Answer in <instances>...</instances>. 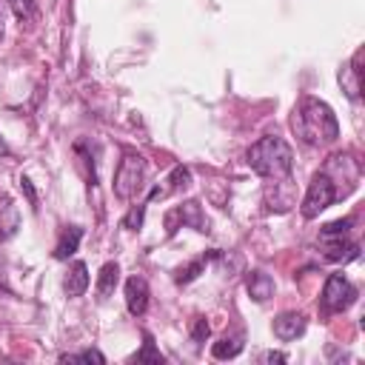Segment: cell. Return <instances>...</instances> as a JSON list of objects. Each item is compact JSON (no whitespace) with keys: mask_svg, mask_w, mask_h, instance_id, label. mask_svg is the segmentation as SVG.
Masks as SVG:
<instances>
[{"mask_svg":"<svg viewBox=\"0 0 365 365\" xmlns=\"http://www.w3.org/2000/svg\"><path fill=\"white\" fill-rule=\"evenodd\" d=\"M242 351V336L237 334V336H222L220 342H214V348H211V354L217 356V359H231V356H237Z\"/></svg>","mask_w":365,"mask_h":365,"instance_id":"5bb4252c","label":"cell"},{"mask_svg":"<svg viewBox=\"0 0 365 365\" xmlns=\"http://www.w3.org/2000/svg\"><path fill=\"white\" fill-rule=\"evenodd\" d=\"M177 225H191V228H197V231H208V220L202 217L200 202L191 200V202H185V205H180V208H174V211H168V214H165V228H168V234H174Z\"/></svg>","mask_w":365,"mask_h":365,"instance_id":"8992f818","label":"cell"},{"mask_svg":"<svg viewBox=\"0 0 365 365\" xmlns=\"http://www.w3.org/2000/svg\"><path fill=\"white\" fill-rule=\"evenodd\" d=\"M265 359H268V362H285V356H282V354H274V351L265 354Z\"/></svg>","mask_w":365,"mask_h":365,"instance_id":"cb8c5ba5","label":"cell"},{"mask_svg":"<svg viewBox=\"0 0 365 365\" xmlns=\"http://www.w3.org/2000/svg\"><path fill=\"white\" fill-rule=\"evenodd\" d=\"M354 299H356V288L348 282V277H342V274H331V277L325 279V288H322L319 302H322V308H325L328 314L345 311L348 305H354Z\"/></svg>","mask_w":365,"mask_h":365,"instance_id":"5b68a950","label":"cell"},{"mask_svg":"<svg viewBox=\"0 0 365 365\" xmlns=\"http://www.w3.org/2000/svg\"><path fill=\"white\" fill-rule=\"evenodd\" d=\"M168 188L171 191H180V188H188L191 185V171L185 168V165H174V171H171V177H168Z\"/></svg>","mask_w":365,"mask_h":365,"instance_id":"e0dca14e","label":"cell"},{"mask_svg":"<svg viewBox=\"0 0 365 365\" xmlns=\"http://www.w3.org/2000/svg\"><path fill=\"white\" fill-rule=\"evenodd\" d=\"M20 188L26 191V197H29V202L37 208V194H34V188H31V180L29 177H20Z\"/></svg>","mask_w":365,"mask_h":365,"instance_id":"603a6c76","label":"cell"},{"mask_svg":"<svg viewBox=\"0 0 365 365\" xmlns=\"http://www.w3.org/2000/svg\"><path fill=\"white\" fill-rule=\"evenodd\" d=\"M125 308L131 317H143L148 308V282L143 277H131L125 282Z\"/></svg>","mask_w":365,"mask_h":365,"instance_id":"52a82bcc","label":"cell"},{"mask_svg":"<svg viewBox=\"0 0 365 365\" xmlns=\"http://www.w3.org/2000/svg\"><path fill=\"white\" fill-rule=\"evenodd\" d=\"M60 359H63V362H97V365L106 362V356H103L100 351H94V348L80 351V354H66V356H60Z\"/></svg>","mask_w":365,"mask_h":365,"instance_id":"ac0fdd59","label":"cell"},{"mask_svg":"<svg viewBox=\"0 0 365 365\" xmlns=\"http://www.w3.org/2000/svg\"><path fill=\"white\" fill-rule=\"evenodd\" d=\"M202 268H205V259H194L191 265H185V268L177 274V282H191V279H197Z\"/></svg>","mask_w":365,"mask_h":365,"instance_id":"ffe728a7","label":"cell"},{"mask_svg":"<svg viewBox=\"0 0 365 365\" xmlns=\"http://www.w3.org/2000/svg\"><path fill=\"white\" fill-rule=\"evenodd\" d=\"M9 6H11L14 17H17L20 23H26V20H31V17L37 14V6H34V0H9Z\"/></svg>","mask_w":365,"mask_h":365,"instance_id":"2e32d148","label":"cell"},{"mask_svg":"<svg viewBox=\"0 0 365 365\" xmlns=\"http://www.w3.org/2000/svg\"><path fill=\"white\" fill-rule=\"evenodd\" d=\"M0 157H9V143L0 137Z\"/></svg>","mask_w":365,"mask_h":365,"instance_id":"d4e9b609","label":"cell"},{"mask_svg":"<svg viewBox=\"0 0 365 365\" xmlns=\"http://www.w3.org/2000/svg\"><path fill=\"white\" fill-rule=\"evenodd\" d=\"M359 63H362V48L354 54V60L339 71V86H342V91L351 97V100H356L359 97V91H362V68H359Z\"/></svg>","mask_w":365,"mask_h":365,"instance_id":"9c48e42d","label":"cell"},{"mask_svg":"<svg viewBox=\"0 0 365 365\" xmlns=\"http://www.w3.org/2000/svg\"><path fill=\"white\" fill-rule=\"evenodd\" d=\"M351 225H354V220H351V217H345V220H334V222H328V225L319 231V240H336V237H348Z\"/></svg>","mask_w":365,"mask_h":365,"instance_id":"9a60e30c","label":"cell"},{"mask_svg":"<svg viewBox=\"0 0 365 365\" xmlns=\"http://www.w3.org/2000/svg\"><path fill=\"white\" fill-rule=\"evenodd\" d=\"M248 294H251V299L265 302V299L274 294V279H271L265 271H254V274H248Z\"/></svg>","mask_w":365,"mask_h":365,"instance_id":"8fae6325","label":"cell"},{"mask_svg":"<svg viewBox=\"0 0 365 365\" xmlns=\"http://www.w3.org/2000/svg\"><path fill=\"white\" fill-rule=\"evenodd\" d=\"M302 331H305V317L297 314V311H285V314H279V317L274 319V336L282 339V342L297 339Z\"/></svg>","mask_w":365,"mask_h":365,"instance_id":"ba28073f","label":"cell"},{"mask_svg":"<svg viewBox=\"0 0 365 365\" xmlns=\"http://www.w3.org/2000/svg\"><path fill=\"white\" fill-rule=\"evenodd\" d=\"M86 288H88V268H86V262H74L66 274V294L80 297V294H86Z\"/></svg>","mask_w":365,"mask_h":365,"instance_id":"30bf717a","label":"cell"},{"mask_svg":"<svg viewBox=\"0 0 365 365\" xmlns=\"http://www.w3.org/2000/svg\"><path fill=\"white\" fill-rule=\"evenodd\" d=\"M0 29H3V9H0Z\"/></svg>","mask_w":365,"mask_h":365,"instance_id":"484cf974","label":"cell"},{"mask_svg":"<svg viewBox=\"0 0 365 365\" xmlns=\"http://www.w3.org/2000/svg\"><path fill=\"white\" fill-rule=\"evenodd\" d=\"M117 282H120V265L117 262H106L100 268V277H97V294L100 297H108Z\"/></svg>","mask_w":365,"mask_h":365,"instance_id":"4fadbf2b","label":"cell"},{"mask_svg":"<svg viewBox=\"0 0 365 365\" xmlns=\"http://www.w3.org/2000/svg\"><path fill=\"white\" fill-rule=\"evenodd\" d=\"M291 125H294L297 137L308 145H325V143H334L339 137V123H336L331 106L317 100V97L299 100V106L294 108Z\"/></svg>","mask_w":365,"mask_h":365,"instance_id":"6da1fadb","label":"cell"},{"mask_svg":"<svg viewBox=\"0 0 365 365\" xmlns=\"http://www.w3.org/2000/svg\"><path fill=\"white\" fill-rule=\"evenodd\" d=\"M143 180H145V160H143V154L125 151L120 165H117V171H114V194L120 200H131L143 188Z\"/></svg>","mask_w":365,"mask_h":365,"instance_id":"3957f363","label":"cell"},{"mask_svg":"<svg viewBox=\"0 0 365 365\" xmlns=\"http://www.w3.org/2000/svg\"><path fill=\"white\" fill-rule=\"evenodd\" d=\"M334 200H336L334 180H331L325 171L314 174L311 185H308V191H305V197H302V217H305V220H314V217H317L319 211H325Z\"/></svg>","mask_w":365,"mask_h":365,"instance_id":"277c9868","label":"cell"},{"mask_svg":"<svg viewBox=\"0 0 365 365\" xmlns=\"http://www.w3.org/2000/svg\"><path fill=\"white\" fill-rule=\"evenodd\" d=\"M80 240H83V228L71 225V228H68V231L60 237V242H57V248H54V257H57V259H68V257L77 251Z\"/></svg>","mask_w":365,"mask_h":365,"instance_id":"7c38bea8","label":"cell"},{"mask_svg":"<svg viewBox=\"0 0 365 365\" xmlns=\"http://www.w3.org/2000/svg\"><path fill=\"white\" fill-rule=\"evenodd\" d=\"M137 362H163V356L154 351V339H151V334H145V345H143V351L134 356Z\"/></svg>","mask_w":365,"mask_h":365,"instance_id":"d6986e66","label":"cell"},{"mask_svg":"<svg viewBox=\"0 0 365 365\" xmlns=\"http://www.w3.org/2000/svg\"><path fill=\"white\" fill-rule=\"evenodd\" d=\"M208 334H211V328H208V322H205L202 317H200V319H194V328H191V339H194L197 345H202Z\"/></svg>","mask_w":365,"mask_h":365,"instance_id":"7402d4cb","label":"cell"},{"mask_svg":"<svg viewBox=\"0 0 365 365\" xmlns=\"http://www.w3.org/2000/svg\"><path fill=\"white\" fill-rule=\"evenodd\" d=\"M248 165L259 177L285 180V177H291V168H294L291 145L282 137H259L248 148Z\"/></svg>","mask_w":365,"mask_h":365,"instance_id":"7a4b0ae2","label":"cell"},{"mask_svg":"<svg viewBox=\"0 0 365 365\" xmlns=\"http://www.w3.org/2000/svg\"><path fill=\"white\" fill-rule=\"evenodd\" d=\"M143 214H145V205H134V208L125 214L123 225H125V228H140V225H143Z\"/></svg>","mask_w":365,"mask_h":365,"instance_id":"44dd1931","label":"cell"}]
</instances>
